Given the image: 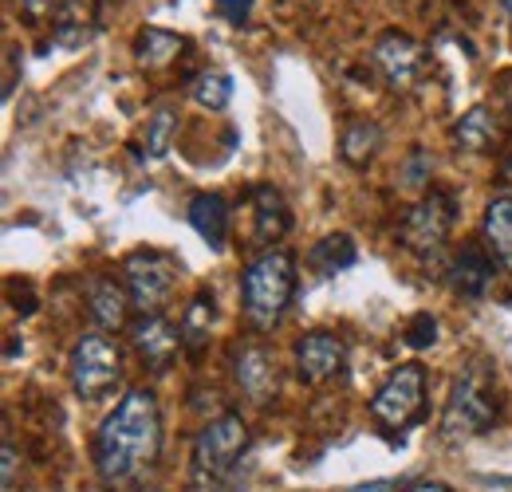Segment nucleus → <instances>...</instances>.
<instances>
[{"label":"nucleus","mask_w":512,"mask_h":492,"mask_svg":"<svg viewBox=\"0 0 512 492\" xmlns=\"http://www.w3.org/2000/svg\"><path fill=\"white\" fill-rule=\"evenodd\" d=\"M190 225L209 248L225 245V233H229V205H225V197L221 193H197L190 201Z\"/></svg>","instance_id":"nucleus-15"},{"label":"nucleus","mask_w":512,"mask_h":492,"mask_svg":"<svg viewBox=\"0 0 512 492\" xmlns=\"http://www.w3.org/2000/svg\"><path fill=\"white\" fill-rule=\"evenodd\" d=\"M493 280H497V264H493V256L485 252V245H465L453 256V264H449V284H453V292L465 296V300L489 296Z\"/></svg>","instance_id":"nucleus-12"},{"label":"nucleus","mask_w":512,"mask_h":492,"mask_svg":"<svg viewBox=\"0 0 512 492\" xmlns=\"http://www.w3.org/2000/svg\"><path fill=\"white\" fill-rule=\"evenodd\" d=\"M355 492H390V481H371V485H363V489Z\"/></svg>","instance_id":"nucleus-30"},{"label":"nucleus","mask_w":512,"mask_h":492,"mask_svg":"<svg viewBox=\"0 0 512 492\" xmlns=\"http://www.w3.org/2000/svg\"><path fill=\"white\" fill-rule=\"evenodd\" d=\"M186 48L182 36L166 32V28H142L134 40V60L142 67H166L170 60H178V52Z\"/></svg>","instance_id":"nucleus-19"},{"label":"nucleus","mask_w":512,"mask_h":492,"mask_svg":"<svg viewBox=\"0 0 512 492\" xmlns=\"http://www.w3.org/2000/svg\"><path fill=\"white\" fill-rule=\"evenodd\" d=\"M485 245L489 252L512 268V197H493L485 209Z\"/></svg>","instance_id":"nucleus-18"},{"label":"nucleus","mask_w":512,"mask_h":492,"mask_svg":"<svg viewBox=\"0 0 512 492\" xmlns=\"http://www.w3.org/2000/svg\"><path fill=\"white\" fill-rule=\"evenodd\" d=\"M87 304H91V315H95V323L103 327V331H119V327H127V311L134 308L130 304V292H123L115 280H91L87 284Z\"/></svg>","instance_id":"nucleus-14"},{"label":"nucleus","mask_w":512,"mask_h":492,"mask_svg":"<svg viewBox=\"0 0 512 492\" xmlns=\"http://www.w3.org/2000/svg\"><path fill=\"white\" fill-rule=\"evenodd\" d=\"M174 134H178V115H174V107H158V111L150 115V126H146V146H150V158L170 154Z\"/></svg>","instance_id":"nucleus-24"},{"label":"nucleus","mask_w":512,"mask_h":492,"mask_svg":"<svg viewBox=\"0 0 512 492\" xmlns=\"http://www.w3.org/2000/svg\"><path fill=\"white\" fill-rule=\"evenodd\" d=\"M296 292V256L288 248H268L260 252L241 276V300H245V319L256 331H272Z\"/></svg>","instance_id":"nucleus-2"},{"label":"nucleus","mask_w":512,"mask_h":492,"mask_svg":"<svg viewBox=\"0 0 512 492\" xmlns=\"http://www.w3.org/2000/svg\"><path fill=\"white\" fill-rule=\"evenodd\" d=\"M426 178H430V158L418 150V154H410V162L402 170V185L406 189H418V185H426Z\"/></svg>","instance_id":"nucleus-26"},{"label":"nucleus","mask_w":512,"mask_h":492,"mask_svg":"<svg viewBox=\"0 0 512 492\" xmlns=\"http://www.w3.org/2000/svg\"><path fill=\"white\" fill-rule=\"evenodd\" d=\"M233 374L241 382V390L253 398V402H268L276 394V367H272V355L264 347H245L233 363Z\"/></svg>","instance_id":"nucleus-13"},{"label":"nucleus","mask_w":512,"mask_h":492,"mask_svg":"<svg viewBox=\"0 0 512 492\" xmlns=\"http://www.w3.org/2000/svg\"><path fill=\"white\" fill-rule=\"evenodd\" d=\"M406 343H410L414 351L434 347V343H438V319H434L430 311H418V315L406 323Z\"/></svg>","instance_id":"nucleus-25"},{"label":"nucleus","mask_w":512,"mask_h":492,"mask_svg":"<svg viewBox=\"0 0 512 492\" xmlns=\"http://www.w3.org/2000/svg\"><path fill=\"white\" fill-rule=\"evenodd\" d=\"M453 229V197L442 189H430L402 221V245L418 256H438Z\"/></svg>","instance_id":"nucleus-8"},{"label":"nucleus","mask_w":512,"mask_h":492,"mask_svg":"<svg viewBox=\"0 0 512 492\" xmlns=\"http://www.w3.org/2000/svg\"><path fill=\"white\" fill-rule=\"evenodd\" d=\"M209 327H213V296H193L190 308L182 311V323H178V331H182V347L190 351V355H201L205 347H209Z\"/></svg>","instance_id":"nucleus-20"},{"label":"nucleus","mask_w":512,"mask_h":492,"mask_svg":"<svg viewBox=\"0 0 512 492\" xmlns=\"http://www.w3.org/2000/svg\"><path fill=\"white\" fill-rule=\"evenodd\" d=\"M453 138H457V146H461V150H473V154L493 150V146H497V138H501L497 115H493L489 107H473V111H465V115H461V123L453 126Z\"/></svg>","instance_id":"nucleus-17"},{"label":"nucleus","mask_w":512,"mask_h":492,"mask_svg":"<svg viewBox=\"0 0 512 492\" xmlns=\"http://www.w3.org/2000/svg\"><path fill=\"white\" fill-rule=\"evenodd\" d=\"M422 406H426V370L418 363H402L390 370V378L375 390L371 418L386 430H402L422 418Z\"/></svg>","instance_id":"nucleus-6"},{"label":"nucleus","mask_w":512,"mask_h":492,"mask_svg":"<svg viewBox=\"0 0 512 492\" xmlns=\"http://www.w3.org/2000/svg\"><path fill=\"white\" fill-rule=\"evenodd\" d=\"M67 367H71V390L91 402V398H103L119 382L123 359H119V347L107 335L91 331L71 347V363Z\"/></svg>","instance_id":"nucleus-7"},{"label":"nucleus","mask_w":512,"mask_h":492,"mask_svg":"<svg viewBox=\"0 0 512 492\" xmlns=\"http://www.w3.org/2000/svg\"><path fill=\"white\" fill-rule=\"evenodd\" d=\"M253 217L260 241H280L288 233V225H292L288 205H284L280 189H272V185H256L253 189Z\"/></svg>","instance_id":"nucleus-16"},{"label":"nucleus","mask_w":512,"mask_h":492,"mask_svg":"<svg viewBox=\"0 0 512 492\" xmlns=\"http://www.w3.org/2000/svg\"><path fill=\"white\" fill-rule=\"evenodd\" d=\"M249 449V426L241 414H221L205 422L201 433L193 437V473L201 481H221L233 473L241 453Z\"/></svg>","instance_id":"nucleus-4"},{"label":"nucleus","mask_w":512,"mask_h":492,"mask_svg":"<svg viewBox=\"0 0 512 492\" xmlns=\"http://www.w3.org/2000/svg\"><path fill=\"white\" fill-rule=\"evenodd\" d=\"M379 142H383V134H379V126L367 123V119H359V123H351L343 130V142H339V154H343V162L347 166H367L371 158H375V150H379Z\"/></svg>","instance_id":"nucleus-22"},{"label":"nucleus","mask_w":512,"mask_h":492,"mask_svg":"<svg viewBox=\"0 0 512 492\" xmlns=\"http://www.w3.org/2000/svg\"><path fill=\"white\" fill-rule=\"evenodd\" d=\"M16 469H20V457L12 445H4V492L16 489Z\"/></svg>","instance_id":"nucleus-28"},{"label":"nucleus","mask_w":512,"mask_h":492,"mask_svg":"<svg viewBox=\"0 0 512 492\" xmlns=\"http://www.w3.org/2000/svg\"><path fill=\"white\" fill-rule=\"evenodd\" d=\"M162 449V414L150 390H127L95 433V469L103 485H130Z\"/></svg>","instance_id":"nucleus-1"},{"label":"nucleus","mask_w":512,"mask_h":492,"mask_svg":"<svg viewBox=\"0 0 512 492\" xmlns=\"http://www.w3.org/2000/svg\"><path fill=\"white\" fill-rule=\"evenodd\" d=\"M355 256H359V252H355V241H351L347 233H331V237L316 241V248L308 252L312 268H316V272H323V276L351 268V264H355Z\"/></svg>","instance_id":"nucleus-21"},{"label":"nucleus","mask_w":512,"mask_h":492,"mask_svg":"<svg viewBox=\"0 0 512 492\" xmlns=\"http://www.w3.org/2000/svg\"><path fill=\"white\" fill-rule=\"evenodd\" d=\"M375 67L383 71V79L394 91H410L422 79L426 52L418 40H410L406 32H383L375 40Z\"/></svg>","instance_id":"nucleus-9"},{"label":"nucleus","mask_w":512,"mask_h":492,"mask_svg":"<svg viewBox=\"0 0 512 492\" xmlns=\"http://www.w3.org/2000/svg\"><path fill=\"white\" fill-rule=\"evenodd\" d=\"M410 492H449V485H438V481H430V485H414Z\"/></svg>","instance_id":"nucleus-31"},{"label":"nucleus","mask_w":512,"mask_h":492,"mask_svg":"<svg viewBox=\"0 0 512 492\" xmlns=\"http://www.w3.org/2000/svg\"><path fill=\"white\" fill-rule=\"evenodd\" d=\"M249 8H253V0H217V12L229 24H245L249 20Z\"/></svg>","instance_id":"nucleus-27"},{"label":"nucleus","mask_w":512,"mask_h":492,"mask_svg":"<svg viewBox=\"0 0 512 492\" xmlns=\"http://www.w3.org/2000/svg\"><path fill=\"white\" fill-rule=\"evenodd\" d=\"M292 363H296V374L312 386H320L327 378H335L343 363H347V347L343 339H335L331 331H312L304 339H296L292 347Z\"/></svg>","instance_id":"nucleus-10"},{"label":"nucleus","mask_w":512,"mask_h":492,"mask_svg":"<svg viewBox=\"0 0 512 492\" xmlns=\"http://www.w3.org/2000/svg\"><path fill=\"white\" fill-rule=\"evenodd\" d=\"M193 99L205 107V111H225L229 99H233V79L225 71H201L193 79Z\"/></svg>","instance_id":"nucleus-23"},{"label":"nucleus","mask_w":512,"mask_h":492,"mask_svg":"<svg viewBox=\"0 0 512 492\" xmlns=\"http://www.w3.org/2000/svg\"><path fill=\"white\" fill-rule=\"evenodd\" d=\"M501 4H505V8H509V16H512V0H501Z\"/></svg>","instance_id":"nucleus-32"},{"label":"nucleus","mask_w":512,"mask_h":492,"mask_svg":"<svg viewBox=\"0 0 512 492\" xmlns=\"http://www.w3.org/2000/svg\"><path fill=\"white\" fill-rule=\"evenodd\" d=\"M123 276H127L130 304L142 315H162L178 280V260L158 248H138L123 260Z\"/></svg>","instance_id":"nucleus-5"},{"label":"nucleus","mask_w":512,"mask_h":492,"mask_svg":"<svg viewBox=\"0 0 512 492\" xmlns=\"http://www.w3.org/2000/svg\"><path fill=\"white\" fill-rule=\"evenodd\" d=\"M20 8H24V16L36 24V20H44V16L56 8V0H20Z\"/></svg>","instance_id":"nucleus-29"},{"label":"nucleus","mask_w":512,"mask_h":492,"mask_svg":"<svg viewBox=\"0 0 512 492\" xmlns=\"http://www.w3.org/2000/svg\"><path fill=\"white\" fill-rule=\"evenodd\" d=\"M493 422H497V398H493L489 374L477 367L465 370L449 390L442 433L446 437H477V433L493 430Z\"/></svg>","instance_id":"nucleus-3"},{"label":"nucleus","mask_w":512,"mask_h":492,"mask_svg":"<svg viewBox=\"0 0 512 492\" xmlns=\"http://www.w3.org/2000/svg\"><path fill=\"white\" fill-rule=\"evenodd\" d=\"M146 492H158V489H146Z\"/></svg>","instance_id":"nucleus-33"},{"label":"nucleus","mask_w":512,"mask_h":492,"mask_svg":"<svg viewBox=\"0 0 512 492\" xmlns=\"http://www.w3.org/2000/svg\"><path fill=\"white\" fill-rule=\"evenodd\" d=\"M130 343L146 367L166 370L174 363V355L182 351V331L166 315H142L138 323H130Z\"/></svg>","instance_id":"nucleus-11"}]
</instances>
